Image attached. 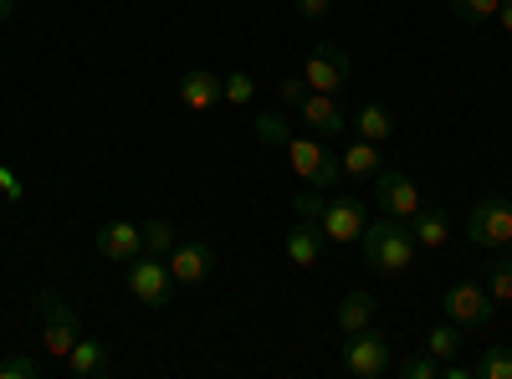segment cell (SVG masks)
<instances>
[{
    "label": "cell",
    "instance_id": "cell-1",
    "mask_svg": "<svg viewBox=\"0 0 512 379\" xmlns=\"http://www.w3.org/2000/svg\"><path fill=\"white\" fill-rule=\"evenodd\" d=\"M359 251H364V267H369V272L400 277V272L415 262L420 241H415L410 221L384 216V221H364V231H359Z\"/></svg>",
    "mask_w": 512,
    "mask_h": 379
},
{
    "label": "cell",
    "instance_id": "cell-2",
    "mask_svg": "<svg viewBox=\"0 0 512 379\" xmlns=\"http://www.w3.org/2000/svg\"><path fill=\"white\" fill-rule=\"evenodd\" d=\"M338 364H344L349 379H379V374H390V339L369 323L359 333H344V349H338Z\"/></svg>",
    "mask_w": 512,
    "mask_h": 379
},
{
    "label": "cell",
    "instance_id": "cell-3",
    "mask_svg": "<svg viewBox=\"0 0 512 379\" xmlns=\"http://www.w3.org/2000/svg\"><path fill=\"white\" fill-rule=\"evenodd\" d=\"M282 154H287V164L297 170V180H308V185H313V190H323V195H328V190H338V180H344V164H338V154H328V149H323V139H318V134H313V139H297V134H292Z\"/></svg>",
    "mask_w": 512,
    "mask_h": 379
},
{
    "label": "cell",
    "instance_id": "cell-4",
    "mask_svg": "<svg viewBox=\"0 0 512 379\" xmlns=\"http://www.w3.org/2000/svg\"><path fill=\"white\" fill-rule=\"evenodd\" d=\"M36 313H41V344H47V354L62 364V359L72 354V344L82 339V318H77V313L57 298V292H41Z\"/></svg>",
    "mask_w": 512,
    "mask_h": 379
},
{
    "label": "cell",
    "instance_id": "cell-5",
    "mask_svg": "<svg viewBox=\"0 0 512 379\" xmlns=\"http://www.w3.org/2000/svg\"><path fill=\"white\" fill-rule=\"evenodd\" d=\"M441 313H446V323H456L461 333H472V328H487V323L497 318V303H492V292H487V287H477V282H456V287H446Z\"/></svg>",
    "mask_w": 512,
    "mask_h": 379
},
{
    "label": "cell",
    "instance_id": "cell-6",
    "mask_svg": "<svg viewBox=\"0 0 512 379\" xmlns=\"http://www.w3.org/2000/svg\"><path fill=\"white\" fill-rule=\"evenodd\" d=\"M349 77H354V62H349V52L344 47H333V41H318V47L308 52V62H303V82L313 93H344L349 88Z\"/></svg>",
    "mask_w": 512,
    "mask_h": 379
},
{
    "label": "cell",
    "instance_id": "cell-7",
    "mask_svg": "<svg viewBox=\"0 0 512 379\" xmlns=\"http://www.w3.org/2000/svg\"><path fill=\"white\" fill-rule=\"evenodd\" d=\"M128 292H134V303L144 308H164L169 298H175V272H169L164 257H134L128 262Z\"/></svg>",
    "mask_w": 512,
    "mask_h": 379
},
{
    "label": "cell",
    "instance_id": "cell-8",
    "mask_svg": "<svg viewBox=\"0 0 512 379\" xmlns=\"http://www.w3.org/2000/svg\"><path fill=\"white\" fill-rule=\"evenodd\" d=\"M466 241H472V246H492V251H502V246L512 241V205H507L502 195L477 200V205H472V216H466Z\"/></svg>",
    "mask_w": 512,
    "mask_h": 379
},
{
    "label": "cell",
    "instance_id": "cell-9",
    "mask_svg": "<svg viewBox=\"0 0 512 379\" xmlns=\"http://www.w3.org/2000/svg\"><path fill=\"white\" fill-rule=\"evenodd\" d=\"M364 221H369V210H364L359 195H333V200H323L318 231H323V241H333V246H354L359 231H364Z\"/></svg>",
    "mask_w": 512,
    "mask_h": 379
},
{
    "label": "cell",
    "instance_id": "cell-10",
    "mask_svg": "<svg viewBox=\"0 0 512 379\" xmlns=\"http://www.w3.org/2000/svg\"><path fill=\"white\" fill-rule=\"evenodd\" d=\"M297 108V118L308 123V134H318V139H344L349 134V113H344V103H338L333 93H303L292 103Z\"/></svg>",
    "mask_w": 512,
    "mask_h": 379
},
{
    "label": "cell",
    "instance_id": "cell-11",
    "mask_svg": "<svg viewBox=\"0 0 512 379\" xmlns=\"http://www.w3.org/2000/svg\"><path fill=\"white\" fill-rule=\"evenodd\" d=\"M374 200H379V216H395V221H415L420 210H425L415 180L400 175V170H379L374 175Z\"/></svg>",
    "mask_w": 512,
    "mask_h": 379
},
{
    "label": "cell",
    "instance_id": "cell-12",
    "mask_svg": "<svg viewBox=\"0 0 512 379\" xmlns=\"http://www.w3.org/2000/svg\"><path fill=\"white\" fill-rule=\"evenodd\" d=\"M93 246H98V257H108V262H134V257H144V226H134V221H103Z\"/></svg>",
    "mask_w": 512,
    "mask_h": 379
},
{
    "label": "cell",
    "instance_id": "cell-13",
    "mask_svg": "<svg viewBox=\"0 0 512 379\" xmlns=\"http://www.w3.org/2000/svg\"><path fill=\"white\" fill-rule=\"evenodd\" d=\"M164 262H169V272H175L180 287H195V282L210 277V267H216V251H210L205 241H180Z\"/></svg>",
    "mask_w": 512,
    "mask_h": 379
},
{
    "label": "cell",
    "instance_id": "cell-14",
    "mask_svg": "<svg viewBox=\"0 0 512 379\" xmlns=\"http://www.w3.org/2000/svg\"><path fill=\"white\" fill-rule=\"evenodd\" d=\"M180 103H185L190 113L216 108V103H221V77L210 72V67H195V72H185V77H180Z\"/></svg>",
    "mask_w": 512,
    "mask_h": 379
},
{
    "label": "cell",
    "instance_id": "cell-15",
    "mask_svg": "<svg viewBox=\"0 0 512 379\" xmlns=\"http://www.w3.org/2000/svg\"><path fill=\"white\" fill-rule=\"evenodd\" d=\"M62 369H67L72 379H103L113 364H108V349H103L98 339H77L72 354L62 359Z\"/></svg>",
    "mask_w": 512,
    "mask_h": 379
},
{
    "label": "cell",
    "instance_id": "cell-16",
    "mask_svg": "<svg viewBox=\"0 0 512 379\" xmlns=\"http://www.w3.org/2000/svg\"><path fill=\"white\" fill-rule=\"evenodd\" d=\"M379 318V298L374 292H364V287H354L344 303H338V313H333V323H338V333H359V328H369Z\"/></svg>",
    "mask_w": 512,
    "mask_h": 379
},
{
    "label": "cell",
    "instance_id": "cell-17",
    "mask_svg": "<svg viewBox=\"0 0 512 379\" xmlns=\"http://www.w3.org/2000/svg\"><path fill=\"white\" fill-rule=\"evenodd\" d=\"M287 257H292L297 267H318V262H323V231L308 226V221H297V226L287 231Z\"/></svg>",
    "mask_w": 512,
    "mask_h": 379
},
{
    "label": "cell",
    "instance_id": "cell-18",
    "mask_svg": "<svg viewBox=\"0 0 512 379\" xmlns=\"http://www.w3.org/2000/svg\"><path fill=\"white\" fill-rule=\"evenodd\" d=\"M338 164H344V180H374V175H379V144L354 139V144H344Z\"/></svg>",
    "mask_w": 512,
    "mask_h": 379
},
{
    "label": "cell",
    "instance_id": "cell-19",
    "mask_svg": "<svg viewBox=\"0 0 512 379\" xmlns=\"http://www.w3.org/2000/svg\"><path fill=\"white\" fill-rule=\"evenodd\" d=\"M410 231H415V241L425 251H441L451 241V216H446V210H420V216L410 221Z\"/></svg>",
    "mask_w": 512,
    "mask_h": 379
},
{
    "label": "cell",
    "instance_id": "cell-20",
    "mask_svg": "<svg viewBox=\"0 0 512 379\" xmlns=\"http://www.w3.org/2000/svg\"><path fill=\"white\" fill-rule=\"evenodd\" d=\"M354 134H359V139H369V144H384V139L395 134V118H390V108L364 103V108L354 113Z\"/></svg>",
    "mask_w": 512,
    "mask_h": 379
},
{
    "label": "cell",
    "instance_id": "cell-21",
    "mask_svg": "<svg viewBox=\"0 0 512 379\" xmlns=\"http://www.w3.org/2000/svg\"><path fill=\"white\" fill-rule=\"evenodd\" d=\"M425 354H431V359H461V328L456 323H441V328H431V333H425Z\"/></svg>",
    "mask_w": 512,
    "mask_h": 379
},
{
    "label": "cell",
    "instance_id": "cell-22",
    "mask_svg": "<svg viewBox=\"0 0 512 379\" xmlns=\"http://www.w3.org/2000/svg\"><path fill=\"white\" fill-rule=\"evenodd\" d=\"M472 374L477 379H512V349L507 344H487L482 359L472 364Z\"/></svg>",
    "mask_w": 512,
    "mask_h": 379
},
{
    "label": "cell",
    "instance_id": "cell-23",
    "mask_svg": "<svg viewBox=\"0 0 512 379\" xmlns=\"http://www.w3.org/2000/svg\"><path fill=\"white\" fill-rule=\"evenodd\" d=\"M144 251H149V257H169V251H175V226H169V221H144Z\"/></svg>",
    "mask_w": 512,
    "mask_h": 379
},
{
    "label": "cell",
    "instance_id": "cell-24",
    "mask_svg": "<svg viewBox=\"0 0 512 379\" xmlns=\"http://www.w3.org/2000/svg\"><path fill=\"white\" fill-rule=\"evenodd\" d=\"M251 98H256V82H251V72H231V77H221V103L246 108Z\"/></svg>",
    "mask_w": 512,
    "mask_h": 379
},
{
    "label": "cell",
    "instance_id": "cell-25",
    "mask_svg": "<svg viewBox=\"0 0 512 379\" xmlns=\"http://www.w3.org/2000/svg\"><path fill=\"white\" fill-rule=\"evenodd\" d=\"M487 292H492V303H497V308L512 303V262H507V257L492 262V272H487Z\"/></svg>",
    "mask_w": 512,
    "mask_h": 379
},
{
    "label": "cell",
    "instance_id": "cell-26",
    "mask_svg": "<svg viewBox=\"0 0 512 379\" xmlns=\"http://www.w3.org/2000/svg\"><path fill=\"white\" fill-rule=\"evenodd\" d=\"M47 374V364L31 359V354H11V359H0V379H41Z\"/></svg>",
    "mask_w": 512,
    "mask_h": 379
},
{
    "label": "cell",
    "instance_id": "cell-27",
    "mask_svg": "<svg viewBox=\"0 0 512 379\" xmlns=\"http://www.w3.org/2000/svg\"><path fill=\"white\" fill-rule=\"evenodd\" d=\"M256 139H262L267 149H287V139H292V129L277 118V113H262L256 118Z\"/></svg>",
    "mask_w": 512,
    "mask_h": 379
},
{
    "label": "cell",
    "instance_id": "cell-28",
    "mask_svg": "<svg viewBox=\"0 0 512 379\" xmlns=\"http://www.w3.org/2000/svg\"><path fill=\"white\" fill-rule=\"evenodd\" d=\"M497 6H502V0H451V11H456L466 26H482V21H492V16H497Z\"/></svg>",
    "mask_w": 512,
    "mask_h": 379
},
{
    "label": "cell",
    "instance_id": "cell-29",
    "mask_svg": "<svg viewBox=\"0 0 512 379\" xmlns=\"http://www.w3.org/2000/svg\"><path fill=\"white\" fill-rule=\"evenodd\" d=\"M400 379H441V359H431V354H410V359H400Z\"/></svg>",
    "mask_w": 512,
    "mask_h": 379
},
{
    "label": "cell",
    "instance_id": "cell-30",
    "mask_svg": "<svg viewBox=\"0 0 512 379\" xmlns=\"http://www.w3.org/2000/svg\"><path fill=\"white\" fill-rule=\"evenodd\" d=\"M292 210H297V221H308V226H318L323 221V190H297V200H292Z\"/></svg>",
    "mask_w": 512,
    "mask_h": 379
},
{
    "label": "cell",
    "instance_id": "cell-31",
    "mask_svg": "<svg viewBox=\"0 0 512 379\" xmlns=\"http://www.w3.org/2000/svg\"><path fill=\"white\" fill-rule=\"evenodd\" d=\"M0 195H6L11 205H21V200H26V185L16 180V170H11V164H0Z\"/></svg>",
    "mask_w": 512,
    "mask_h": 379
},
{
    "label": "cell",
    "instance_id": "cell-32",
    "mask_svg": "<svg viewBox=\"0 0 512 379\" xmlns=\"http://www.w3.org/2000/svg\"><path fill=\"white\" fill-rule=\"evenodd\" d=\"M303 93H308V82H303V77H282V88H277V98H282L287 108H292L297 98H303Z\"/></svg>",
    "mask_w": 512,
    "mask_h": 379
},
{
    "label": "cell",
    "instance_id": "cell-33",
    "mask_svg": "<svg viewBox=\"0 0 512 379\" xmlns=\"http://www.w3.org/2000/svg\"><path fill=\"white\" fill-rule=\"evenodd\" d=\"M292 6H297V16H308V21H323L333 0H292Z\"/></svg>",
    "mask_w": 512,
    "mask_h": 379
},
{
    "label": "cell",
    "instance_id": "cell-34",
    "mask_svg": "<svg viewBox=\"0 0 512 379\" xmlns=\"http://www.w3.org/2000/svg\"><path fill=\"white\" fill-rule=\"evenodd\" d=\"M497 21H502V31L512 36V0H502V6H497Z\"/></svg>",
    "mask_w": 512,
    "mask_h": 379
},
{
    "label": "cell",
    "instance_id": "cell-35",
    "mask_svg": "<svg viewBox=\"0 0 512 379\" xmlns=\"http://www.w3.org/2000/svg\"><path fill=\"white\" fill-rule=\"evenodd\" d=\"M16 16V0H0V21H11Z\"/></svg>",
    "mask_w": 512,
    "mask_h": 379
},
{
    "label": "cell",
    "instance_id": "cell-36",
    "mask_svg": "<svg viewBox=\"0 0 512 379\" xmlns=\"http://www.w3.org/2000/svg\"><path fill=\"white\" fill-rule=\"evenodd\" d=\"M502 251H507V262H512V241H507V246H502Z\"/></svg>",
    "mask_w": 512,
    "mask_h": 379
},
{
    "label": "cell",
    "instance_id": "cell-37",
    "mask_svg": "<svg viewBox=\"0 0 512 379\" xmlns=\"http://www.w3.org/2000/svg\"><path fill=\"white\" fill-rule=\"evenodd\" d=\"M507 308H512V303H507Z\"/></svg>",
    "mask_w": 512,
    "mask_h": 379
}]
</instances>
